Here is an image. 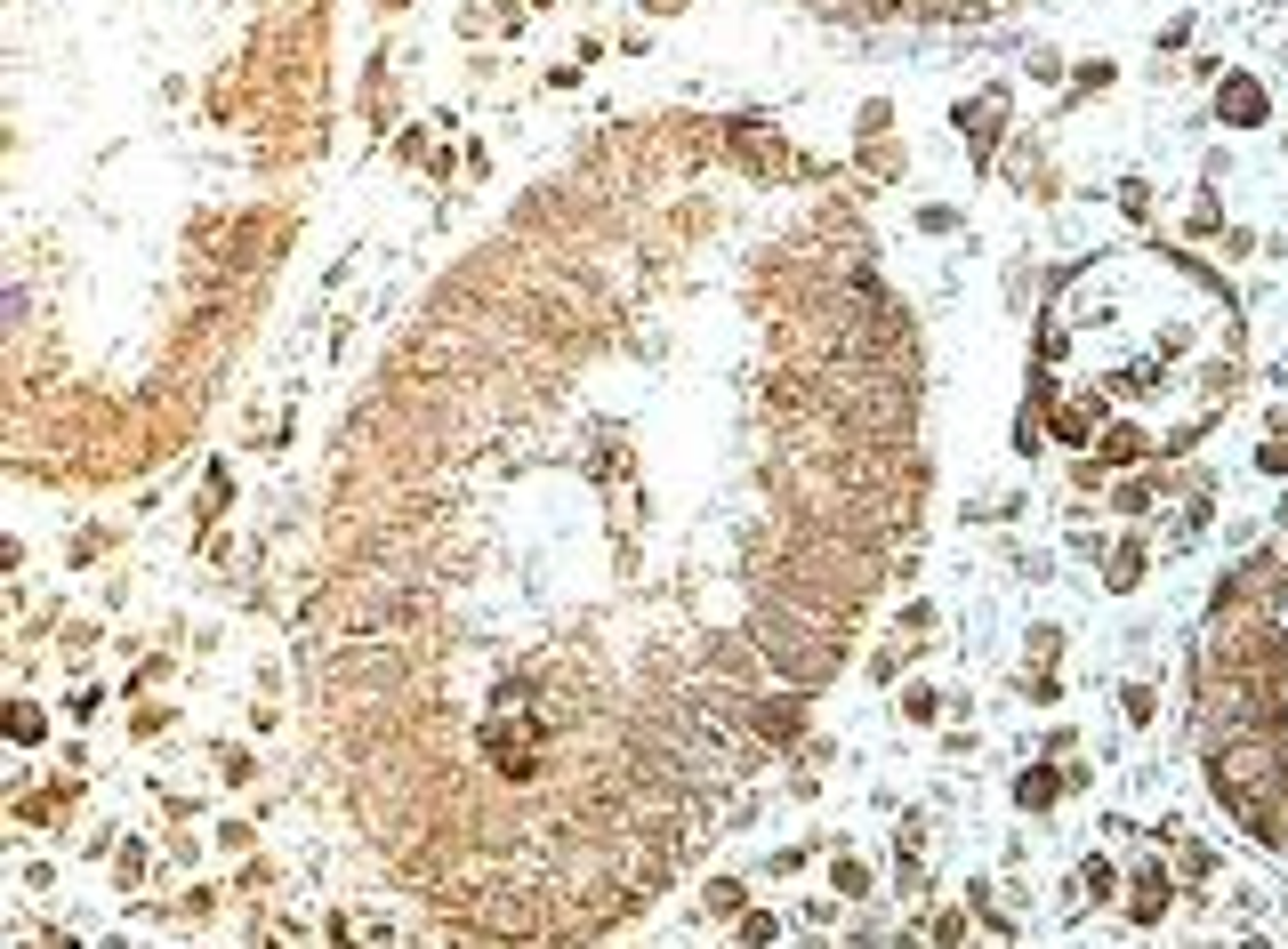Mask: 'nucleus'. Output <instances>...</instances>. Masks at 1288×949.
<instances>
[{
  "label": "nucleus",
  "instance_id": "1",
  "mask_svg": "<svg viewBox=\"0 0 1288 949\" xmlns=\"http://www.w3.org/2000/svg\"><path fill=\"white\" fill-rule=\"evenodd\" d=\"M1224 106H1232V121H1257V113H1265V97H1257L1248 81H1232V89H1224Z\"/></svg>",
  "mask_w": 1288,
  "mask_h": 949
},
{
  "label": "nucleus",
  "instance_id": "2",
  "mask_svg": "<svg viewBox=\"0 0 1288 949\" xmlns=\"http://www.w3.org/2000/svg\"><path fill=\"white\" fill-rule=\"evenodd\" d=\"M1160 909H1168V885L1144 877V885H1136V918H1160Z\"/></svg>",
  "mask_w": 1288,
  "mask_h": 949
}]
</instances>
